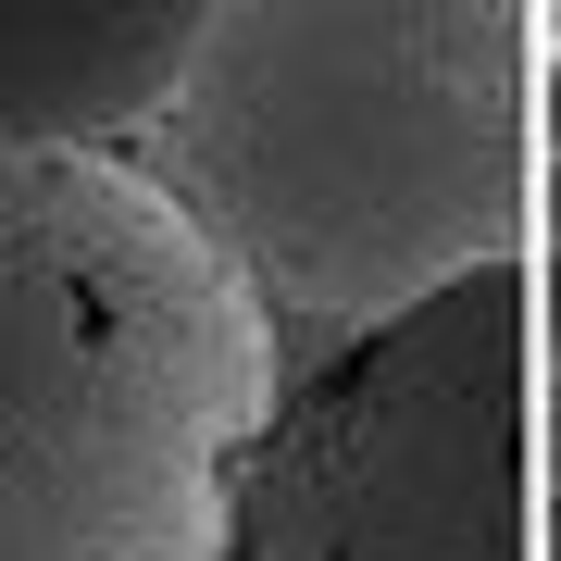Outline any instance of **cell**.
<instances>
[{
  "instance_id": "1",
  "label": "cell",
  "mask_w": 561,
  "mask_h": 561,
  "mask_svg": "<svg viewBox=\"0 0 561 561\" xmlns=\"http://www.w3.org/2000/svg\"><path fill=\"white\" fill-rule=\"evenodd\" d=\"M150 175L262 312L412 324L524 250L537 0H213Z\"/></svg>"
},
{
  "instance_id": "4",
  "label": "cell",
  "mask_w": 561,
  "mask_h": 561,
  "mask_svg": "<svg viewBox=\"0 0 561 561\" xmlns=\"http://www.w3.org/2000/svg\"><path fill=\"white\" fill-rule=\"evenodd\" d=\"M213 0H0V150H125L175 101Z\"/></svg>"
},
{
  "instance_id": "2",
  "label": "cell",
  "mask_w": 561,
  "mask_h": 561,
  "mask_svg": "<svg viewBox=\"0 0 561 561\" xmlns=\"http://www.w3.org/2000/svg\"><path fill=\"white\" fill-rule=\"evenodd\" d=\"M262 424V300L175 187L0 150V561H225Z\"/></svg>"
},
{
  "instance_id": "3",
  "label": "cell",
  "mask_w": 561,
  "mask_h": 561,
  "mask_svg": "<svg viewBox=\"0 0 561 561\" xmlns=\"http://www.w3.org/2000/svg\"><path fill=\"white\" fill-rule=\"evenodd\" d=\"M262 486V561H512L500 474V275L424 300Z\"/></svg>"
}]
</instances>
